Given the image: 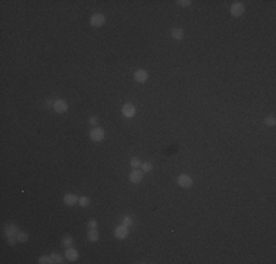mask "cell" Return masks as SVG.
<instances>
[{
    "label": "cell",
    "instance_id": "cell-1",
    "mask_svg": "<svg viewBox=\"0 0 276 264\" xmlns=\"http://www.w3.org/2000/svg\"><path fill=\"white\" fill-rule=\"evenodd\" d=\"M90 138L93 140V141L99 142V141H103V138H104V131L100 128H95L91 131V134H90Z\"/></svg>",
    "mask_w": 276,
    "mask_h": 264
},
{
    "label": "cell",
    "instance_id": "cell-2",
    "mask_svg": "<svg viewBox=\"0 0 276 264\" xmlns=\"http://www.w3.org/2000/svg\"><path fill=\"white\" fill-rule=\"evenodd\" d=\"M178 185L182 186V188H189L192 185V179L188 175H181L178 178Z\"/></svg>",
    "mask_w": 276,
    "mask_h": 264
},
{
    "label": "cell",
    "instance_id": "cell-3",
    "mask_svg": "<svg viewBox=\"0 0 276 264\" xmlns=\"http://www.w3.org/2000/svg\"><path fill=\"white\" fill-rule=\"evenodd\" d=\"M104 16L101 13H95V15H93L91 16V19H90V22H91V25L93 27H101L103 24H104Z\"/></svg>",
    "mask_w": 276,
    "mask_h": 264
},
{
    "label": "cell",
    "instance_id": "cell-4",
    "mask_svg": "<svg viewBox=\"0 0 276 264\" xmlns=\"http://www.w3.org/2000/svg\"><path fill=\"white\" fill-rule=\"evenodd\" d=\"M142 179V172L138 169H134L131 172V175H129V181L132 183H140Z\"/></svg>",
    "mask_w": 276,
    "mask_h": 264
},
{
    "label": "cell",
    "instance_id": "cell-5",
    "mask_svg": "<svg viewBox=\"0 0 276 264\" xmlns=\"http://www.w3.org/2000/svg\"><path fill=\"white\" fill-rule=\"evenodd\" d=\"M53 109L56 110V113H63V112L68 110V103L65 100H57L53 104Z\"/></svg>",
    "mask_w": 276,
    "mask_h": 264
},
{
    "label": "cell",
    "instance_id": "cell-6",
    "mask_svg": "<svg viewBox=\"0 0 276 264\" xmlns=\"http://www.w3.org/2000/svg\"><path fill=\"white\" fill-rule=\"evenodd\" d=\"M115 235H116V238H119V239H125V238L128 236V228L126 226H118L116 228V230H115Z\"/></svg>",
    "mask_w": 276,
    "mask_h": 264
},
{
    "label": "cell",
    "instance_id": "cell-7",
    "mask_svg": "<svg viewBox=\"0 0 276 264\" xmlns=\"http://www.w3.org/2000/svg\"><path fill=\"white\" fill-rule=\"evenodd\" d=\"M231 13L234 16H241L244 13V5L243 3H234L231 7Z\"/></svg>",
    "mask_w": 276,
    "mask_h": 264
},
{
    "label": "cell",
    "instance_id": "cell-8",
    "mask_svg": "<svg viewBox=\"0 0 276 264\" xmlns=\"http://www.w3.org/2000/svg\"><path fill=\"white\" fill-rule=\"evenodd\" d=\"M134 78H135V81L137 82H146L147 81V78H148V74L144 71V69H138V71L135 72Z\"/></svg>",
    "mask_w": 276,
    "mask_h": 264
},
{
    "label": "cell",
    "instance_id": "cell-9",
    "mask_svg": "<svg viewBox=\"0 0 276 264\" xmlns=\"http://www.w3.org/2000/svg\"><path fill=\"white\" fill-rule=\"evenodd\" d=\"M122 113H123V116L125 117H132V116L135 115V109L132 104H129V103H126L123 107H122Z\"/></svg>",
    "mask_w": 276,
    "mask_h": 264
},
{
    "label": "cell",
    "instance_id": "cell-10",
    "mask_svg": "<svg viewBox=\"0 0 276 264\" xmlns=\"http://www.w3.org/2000/svg\"><path fill=\"white\" fill-rule=\"evenodd\" d=\"M63 201H65L66 205H74V204H76L78 201H80V198H78L76 195H74V194H66L65 198H63Z\"/></svg>",
    "mask_w": 276,
    "mask_h": 264
},
{
    "label": "cell",
    "instance_id": "cell-11",
    "mask_svg": "<svg viewBox=\"0 0 276 264\" xmlns=\"http://www.w3.org/2000/svg\"><path fill=\"white\" fill-rule=\"evenodd\" d=\"M65 255H66V258L69 260V261H75V260L78 258V252H76V250H75V248L69 247V248H66V252H65Z\"/></svg>",
    "mask_w": 276,
    "mask_h": 264
},
{
    "label": "cell",
    "instance_id": "cell-12",
    "mask_svg": "<svg viewBox=\"0 0 276 264\" xmlns=\"http://www.w3.org/2000/svg\"><path fill=\"white\" fill-rule=\"evenodd\" d=\"M5 233H6L7 238H12L18 233V230H16V228H15L14 224H7L6 228H5Z\"/></svg>",
    "mask_w": 276,
    "mask_h": 264
},
{
    "label": "cell",
    "instance_id": "cell-13",
    "mask_svg": "<svg viewBox=\"0 0 276 264\" xmlns=\"http://www.w3.org/2000/svg\"><path fill=\"white\" fill-rule=\"evenodd\" d=\"M172 38L182 40V38H184V29H181V28H173V29H172Z\"/></svg>",
    "mask_w": 276,
    "mask_h": 264
},
{
    "label": "cell",
    "instance_id": "cell-14",
    "mask_svg": "<svg viewBox=\"0 0 276 264\" xmlns=\"http://www.w3.org/2000/svg\"><path fill=\"white\" fill-rule=\"evenodd\" d=\"M88 239H90L91 242H95V241L99 239V232L95 229H90V232H88Z\"/></svg>",
    "mask_w": 276,
    "mask_h": 264
},
{
    "label": "cell",
    "instance_id": "cell-15",
    "mask_svg": "<svg viewBox=\"0 0 276 264\" xmlns=\"http://www.w3.org/2000/svg\"><path fill=\"white\" fill-rule=\"evenodd\" d=\"M78 203H80V205H81V207H87L88 204H90V198H88V197H81Z\"/></svg>",
    "mask_w": 276,
    "mask_h": 264
},
{
    "label": "cell",
    "instance_id": "cell-16",
    "mask_svg": "<svg viewBox=\"0 0 276 264\" xmlns=\"http://www.w3.org/2000/svg\"><path fill=\"white\" fill-rule=\"evenodd\" d=\"M50 258H52V263H62V257L59 254H56V252H53L50 255Z\"/></svg>",
    "mask_w": 276,
    "mask_h": 264
},
{
    "label": "cell",
    "instance_id": "cell-17",
    "mask_svg": "<svg viewBox=\"0 0 276 264\" xmlns=\"http://www.w3.org/2000/svg\"><path fill=\"white\" fill-rule=\"evenodd\" d=\"M62 245L65 247V248H69L71 245H72V238H69V236H66L63 241H62Z\"/></svg>",
    "mask_w": 276,
    "mask_h": 264
},
{
    "label": "cell",
    "instance_id": "cell-18",
    "mask_svg": "<svg viewBox=\"0 0 276 264\" xmlns=\"http://www.w3.org/2000/svg\"><path fill=\"white\" fill-rule=\"evenodd\" d=\"M131 166H132V167H135V169H137V167H140V166H141V162H140V159H138V157H134V159L131 160Z\"/></svg>",
    "mask_w": 276,
    "mask_h": 264
},
{
    "label": "cell",
    "instance_id": "cell-19",
    "mask_svg": "<svg viewBox=\"0 0 276 264\" xmlns=\"http://www.w3.org/2000/svg\"><path fill=\"white\" fill-rule=\"evenodd\" d=\"M16 236H18V241H21V242H25V241L28 239L27 233H24V232H18V233H16Z\"/></svg>",
    "mask_w": 276,
    "mask_h": 264
},
{
    "label": "cell",
    "instance_id": "cell-20",
    "mask_svg": "<svg viewBox=\"0 0 276 264\" xmlns=\"http://www.w3.org/2000/svg\"><path fill=\"white\" fill-rule=\"evenodd\" d=\"M122 224L123 226H126V228H129V226H132V219L131 217H123V220H122Z\"/></svg>",
    "mask_w": 276,
    "mask_h": 264
},
{
    "label": "cell",
    "instance_id": "cell-21",
    "mask_svg": "<svg viewBox=\"0 0 276 264\" xmlns=\"http://www.w3.org/2000/svg\"><path fill=\"white\" fill-rule=\"evenodd\" d=\"M141 167H142V172H150L153 169V166L150 163H141Z\"/></svg>",
    "mask_w": 276,
    "mask_h": 264
},
{
    "label": "cell",
    "instance_id": "cell-22",
    "mask_svg": "<svg viewBox=\"0 0 276 264\" xmlns=\"http://www.w3.org/2000/svg\"><path fill=\"white\" fill-rule=\"evenodd\" d=\"M266 125H269V126H273V125H275V117H273V116H269V117H266Z\"/></svg>",
    "mask_w": 276,
    "mask_h": 264
},
{
    "label": "cell",
    "instance_id": "cell-23",
    "mask_svg": "<svg viewBox=\"0 0 276 264\" xmlns=\"http://www.w3.org/2000/svg\"><path fill=\"white\" fill-rule=\"evenodd\" d=\"M40 263H41V264H44V263H46V264H47V263H52V258L47 257V255H43V257L40 258Z\"/></svg>",
    "mask_w": 276,
    "mask_h": 264
},
{
    "label": "cell",
    "instance_id": "cell-24",
    "mask_svg": "<svg viewBox=\"0 0 276 264\" xmlns=\"http://www.w3.org/2000/svg\"><path fill=\"white\" fill-rule=\"evenodd\" d=\"M178 5L182 6V7H187V6L191 5V2H189V0H179V2H178Z\"/></svg>",
    "mask_w": 276,
    "mask_h": 264
},
{
    "label": "cell",
    "instance_id": "cell-25",
    "mask_svg": "<svg viewBox=\"0 0 276 264\" xmlns=\"http://www.w3.org/2000/svg\"><path fill=\"white\" fill-rule=\"evenodd\" d=\"M95 220H90V222H88V226H90V229H94L95 228Z\"/></svg>",
    "mask_w": 276,
    "mask_h": 264
},
{
    "label": "cell",
    "instance_id": "cell-26",
    "mask_svg": "<svg viewBox=\"0 0 276 264\" xmlns=\"http://www.w3.org/2000/svg\"><path fill=\"white\" fill-rule=\"evenodd\" d=\"M90 123L95 125V123H97V119H95V117H91V119H90Z\"/></svg>",
    "mask_w": 276,
    "mask_h": 264
}]
</instances>
